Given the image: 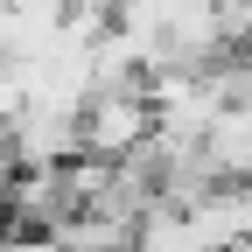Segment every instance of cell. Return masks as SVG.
<instances>
[{
  "label": "cell",
  "mask_w": 252,
  "mask_h": 252,
  "mask_svg": "<svg viewBox=\"0 0 252 252\" xmlns=\"http://www.w3.org/2000/svg\"><path fill=\"white\" fill-rule=\"evenodd\" d=\"M154 140V98H147V77L140 84H105L91 91L84 105V154H105V161H126Z\"/></svg>",
  "instance_id": "6da1fadb"
},
{
  "label": "cell",
  "mask_w": 252,
  "mask_h": 252,
  "mask_svg": "<svg viewBox=\"0 0 252 252\" xmlns=\"http://www.w3.org/2000/svg\"><path fill=\"white\" fill-rule=\"evenodd\" d=\"M7 154H14V168H63V161L84 154V119H70V112H21L7 126Z\"/></svg>",
  "instance_id": "7a4b0ae2"
}]
</instances>
